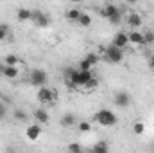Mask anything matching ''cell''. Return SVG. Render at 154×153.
<instances>
[{"mask_svg": "<svg viewBox=\"0 0 154 153\" xmlns=\"http://www.w3.org/2000/svg\"><path fill=\"white\" fill-rule=\"evenodd\" d=\"M4 69H5V65H4V63H0V76H4Z\"/></svg>", "mask_w": 154, "mask_h": 153, "instance_id": "cell-32", "label": "cell"}, {"mask_svg": "<svg viewBox=\"0 0 154 153\" xmlns=\"http://www.w3.org/2000/svg\"><path fill=\"white\" fill-rule=\"evenodd\" d=\"M111 45H115V47H118V49L124 50V47L129 45V36H127V33H124V31L116 33L115 38H113V41H111Z\"/></svg>", "mask_w": 154, "mask_h": 153, "instance_id": "cell-8", "label": "cell"}, {"mask_svg": "<svg viewBox=\"0 0 154 153\" xmlns=\"http://www.w3.org/2000/svg\"><path fill=\"white\" fill-rule=\"evenodd\" d=\"M79 70V69H77ZM79 77H81V86H84L91 77H93V70H79Z\"/></svg>", "mask_w": 154, "mask_h": 153, "instance_id": "cell-20", "label": "cell"}, {"mask_svg": "<svg viewBox=\"0 0 154 153\" xmlns=\"http://www.w3.org/2000/svg\"><path fill=\"white\" fill-rule=\"evenodd\" d=\"M25 135H27L29 141H38L39 135H41V126H39V124H31V126H27Z\"/></svg>", "mask_w": 154, "mask_h": 153, "instance_id": "cell-10", "label": "cell"}, {"mask_svg": "<svg viewBox=\"0 0 154 153\" xmlns=\"http://www.w3.org/2000/svg\"><path fill=\"white\" fill-rule=\"evenodd\" d=\"M95 121L100 124V126H106V128H109V126H115L116 122H118V117L113 110H108V108H102V110H99L97 114H95Z\"/></svg>", "mask_w": 154, "mask_h": 153, "instance_id": "cell-1", "label": "cell"}, {"mask_svg": "<svg viewBox=\"0 0 154 153\" xmlns=\"http://www.w3.org/2000/svg\"><path fill=\"white\" fill-rule=\"evenodd\" d=\"M18 76H20L18 67H5V69H4V77H7V79H16Z\"/></svg>", "mask_w": 154, "mask_h": 153, "instance_id": "cell-16", "label": "cell"}, {"mask_svg": "<svg viewBox=\"0 0 154 153\" xmlns=\"http://www.w3.org/2000/svg\"><path fill=\"white\" fill-rule=\"evenodd\" d=\"M102 16L108 18L111 25H118L120 20H122V9L115 4H106L104 9H102Z\"/></svg>", "mask_w": 154, "mask_h": 153, "instance_id": "cell-2", "label": "cell"}, {"mask_svg": "<svg viewBox=\"0 0 154 153\" xmlns=\"http://www.w3.org/2000/svg\"><path fill=\"white\" fill-rule=\"evenodd\" d=\"M77 69H79V70H93V65H91L90 61H86V60H81L79 65H77Z\"/></svg>", "mask_w": 154, "mask_h": 153, "instance_id": "cell-22", "label": "cell"}, {"mask_svg": "<svg viewBox=\"0 0 154 153\" xmlns=\"http://www.w3.org/2000/svg\"><path fill=\"white\" fill-rule=\"evenodd\" d=\"M149 67H151V69L154 70V54L151 56V60H149Z\"/></svg>", "mask_w": 154, "mask_h": 153, "instance_id": "cell-31", "label": "cell"}, {"mask_svg": "<svg viewBox=\"0 0 154 153\" xmlns=\"http://www.w3.org/2000/svg\"><path fill=\"white\" fill-rule=\"evenodd\" d=\"M36 97H38V101L41 105H50V103L56 101V92L48 86H41L38 90V94H36Z\"/></svg>", "mask_w": 154, "mask_h": 153, "instance_id": "cell-5", "label": "cell"}, {"mask_svg": "<svg viewBox=\"0 0 154 153\" xmlns=\"http://www.w3.org/2000/svg\"><path fill=\"white\" fill-rule=\"evenodd\" d=\"M90 153H109V144L106 141H99V142H95V146L91 148Z\"/></svg>", "mask_w": 154, "mask_h": 153, "instance_id": "cell-14", "label": "cell"}, {"mask_svg": "<svg viewBox=\"0 0 154 153\" xmlns=\"http://www.w3.org/2000/svg\"><path fill=\"white\" fill-rule=\"evenodd\" d=\"M77 25H81V27H90V25H91V15L82 13V15L79 16V20H77Z\"/></svg>", "mask_w": 154, "mask_h": 153, "instance_id": "cell-19", "label": "cell"}, {"mask_svg": "<svg viewBox=\"0 0 154 153\" xmlns=\"http://www.w3.org/2000/svg\"><path fill=\"white\" fill-rule=\"evenodd\" d=\"M143 41H145V45H147V43H154V33L152 31H145V33H143Z\"/></svg>", "mask_w": 154, "mask_h": 153, "instance_id": "cell-27", "label": "cell"}, {"mask_svg": "<svg viewBox=\"0 0 154 153\" xmlns=\"http://www.w3.org/2000/svg\"><path fill=\"white\" fill-rule=\"evenodd\" d=\"M5 115H7V106H5V105L0 101V119H4Z\"/></svg>", "mask_w": 154, "mask_h": 153, "instance_id": "cell-30", "label": "cell"}, {"mask_svg": "<svg viewBox=\"0 0 154 153\" xmlns=\"http://www.w3.org/2000/svg\"><path fill=\"white\" fill-rule=\"evenodd\" d=\"M34 121H36V124H47L48 122V119H50V115H48V112L45 110V108H36L34 110Z\"/></svg>", "mask_w": 154, "mask_h": 153, "instance_id": "cell-9", "label": "cell"}, {"mask_svg": "<svg viewBox=\"0 0 154 153\" xmlns=\"http://www.w3.org/2000/svg\"><path fill=\"white\" fill-rule=\"evenodd\" d=\"M14 119H16V121H25V119H27V114H25L23 110H16V112H14Z\"/></svg>", "mask_w": 154, "mask_h": 153, "instance_id": "cell-28", "label": "cell"}, {"mask_svg": "<svg viewBox=\"0 0 154 153\" xmlns=\"http://www.w3.org/2000/svg\"><path fill=\"white\" fill-rule=\"evenodd\" d=\"M7 25H4V24H0V41H4L5 40V36H7Z\"/></svg>", "mask_w": 154, "mask_h": 153, "instance_id": "cell-29", "label": "cell"}, {"mask_svg": "<svg viewBox=\"0 0 154 153\" xmlns=\"http://www.w3.org/2000/svg\"><path fill=\"white\" fill-rule=\"evenodd\" d=\"M127 36H129V43H134V45H145V41H143V33L131 31V33H127Z\"/></svg>", "mask_w": 154, "mask_h": 153, "instance_id": "cell-11", "label": "cell"}, {"mask_svg": "<svg viewBox=\"0 0 154 153\" xmlns=\"http://www.w3.org/2000/svg\"><path fill=\"white\" fill-rule=\"evenodd\" d=\"M66 153H70V151H66Z\"/></svg>", "mask_w": 154, "mask_h": 153, "instance_id": "cell-34", "label": "cell"}, {"mask_svg": "<svg viewBox=\"0 0 154 153\" xmlns=\"http://www.w3.org/2000/svg\"><path fill=\"white\" fill-rule=\"evenodd\" d=\"M84 60H86V61H90L91 65H97L100 58H99V56H97L95 52H90V54H86V56H84Z\"/></svg>", "mask_w": 154, "mask_h": 153, "instance_id": "cell-23", "label": "cell"}, {"mask_svg": "<svg viewBox=\"0 0 154 153\" xmlns=\"http://www.w3.org/2000/svg\"><path fill=\"white\" fill-rule=\"evenodd\" d=\"M81 15H82V11H81L79 7H72V9H68V11H66V18H68L70 22H77Z\"/></svg>", "mask_w": 154, "mask_h": 153, "instance_id": "cell-18", "label": "cell"}, {"mask_svg": "<svg viewBox=\"0 0 154 153\" xmlns=\"http://www.w3.org/2000/svg\"><path fill=\"white\" fill-rule=\"evenodd\" d=\"M97 86H99V79H97L95 76L91 77V79H90V81H88L86 85H84V88H88V90H95Z\"/></svg>", "mask_w": 154, "mask_h": 153, "instance_id": "cell-24", "label": "cell"}, {"mask_svg": "<svg viewBox=\"0 0 154 153\" xmlns=\"http://www.w3.org/2000/svg\"><path fill=\"white\" fill-rule=\"evenodd\" d=\"M77 130H79L81 133H88V132L91 130V124H90L88 121H79V122H77Z\"/></svg>", "mask_w": 154, "mask_h": 153, "instance_id": "cell-21", "label": "cell"}, {"mask_svg": "<svg viewBox=\"0 0 154 153\" xmlns=\"http://www.w3.org/2000/svg\"><path fill=\"white\" fill-rule=\"evenodd\" d=\"M18 61H20V58H18L16 54H7V56L4 58V61H2V63H4L5 67H16V65H18Z\"/></svg>", "mask_w": 154, "mask_h": 153, "instance_id": "cell-17", "label": "cell"}, {"mask_svg": "<svg viewBox=\"0 0 154 153\" xmlns=\"http://www.w3.org/2000/svg\"><path fill=\"white\" fill-rule=\"evenodd\" d=\"M152 29H154V22H152Z\"/></svg>", "mask_w": 154, "mask_h": 153, "instance_id": "cell-33", "label": "cell"}, {"mask_svg": "<svg viewBox=\"0 0 154 153\" xmlns=\"http://www.w3.org/2000/svg\"><path fill=\"white\" fill-rule=\"evenodd\" d=\"M108 63H120L122 60H124V50L122 49H118L115 45H108L106 49H104V56H102Z\"/></svg>", "mask_w": 154, "mask_h": 153, "instance_id": "cell-3", "label": "cell"}, {"mask_svg": "<svg viewBox=\"0 0 154 153\" xmlns=\"http://www.w3.org/2000/svg\"><path fill=\"white\" fill-rule=\"evenodd\" d=\"M61 126H65V128H72V126H75L77 124V119L74 114H65L63 117H61Z\"/></svg>", "mask_w": 154, "mask_h": 153, "instance_id": "cell-13", "label": "cell"}, {"mask_svg": "<svg viewBox=\"0 0 154 153\" xmlns=\"http://www.w3.org/2000/svg\"><path fill=\"white\" fill-rule=\"evenodd\" d=\"M29 81H31V85L32 86H45L47 85V81H48V76H47V72L43 70V69H34L32 72H31V77H29Z\"/></svg>", "mask_w": 154, "mask_h": 153, "instance_id": "cell-4", "label": "cell"}, {"mask_svg": "<svg viewBox=\"0 0 154 153\" xmlns=\"http://www.w3.org/2000/svg\"><path fill=\"white\" fill-rule=\"evenodd\" d=\"M32 22H34V25H38V27H48L50 25V18H48V15H45L43 11H32V18H31Z\"/></svg>", "mask_w": 154, "mask_h": 153, "instance_id": "cell-7", "label": "cell"}, {"mask_svg": "<svg viewBox=\"0 0 154 153\" xmlns=\"http://www.w3.org/2000/svg\"><path fill=\"white\" fill-rule=\"evenodd\" d=\"M16 16H18L20 22H25V20H31V18H32V11L27 9V7H22V9H18Z\"/></svg>", "mask_w": 154, "mask_h": 153, "instance_id": "cell-15", "label": "cell"}, {"mask_svg": "<svg viewBox=\"0 0 154 153\" xmlns=\"http://www.w3.org/2000/svg\"><path fill=\"white\" fill-rule=\"evenodd\" d=\"M113 103H115L118 108H127V106L131 105V96H129L127 92L120 90V92H116V94H115V97H113Z\"/></svg>", "mask_w": 154, "mask_h": 153, "instance_id": "cell-6", "label": "cell"}, {"mask_svg": "<svg viewBox=\"0 0 154 153\" xmlns=\"http://www.w3.org/2000/svg\"><path fill=\"white\" fill-rule=\"evenodd\" d=\"M133 130H134L136 135H142V133L145 132V124H143V122H134V124H133Z\"/></svg>", "mask_w": 154, "mask_h": 153, "instance_id": "cell-25", "label": "cell"}, {"mask_svg": "<svg viewBox=\"0 0 154 153\" xmlns=\"http://www.w3.org/2000/svg\"><path fill=\"white\" fill-rule=\"evenodd\" d=\"M68 151L70 153H82V148H81V144H77V142H70V144H68Z\"/></svg>", "mask_w": 154, "mask_h": 153, "instance_id": "cell-26", "label": "cell"}, {"mask_svg": "<svg viewBox=\"0 0 154 153\" xmlns=\"http://www.w3.org/2000/svg\"><path fill=\"white\" fill-rule=\"evenodd\" d=\"M127 24L133 27V31L134 29H138L140 25H142V16L138 15V13H131V15H127Z\"/></svg>", "mask_w": 154, "mask_h": 153, "instance_id": "cell-12", "label": "cell"}]
</instances>
